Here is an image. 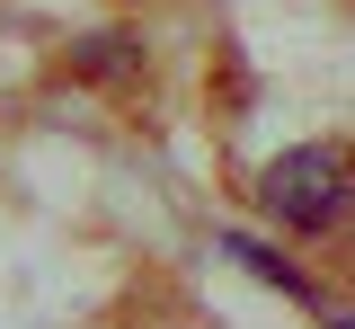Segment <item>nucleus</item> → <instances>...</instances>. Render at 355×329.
Here are the masks:
<instances>
[{"mask_svg": "<svg viewBox=\"0 0 355 329\" xmlns=\"http://www.w3.org/2000/svg\"><path fill=\"white\" fill-rule=\"evenodd\" d=\"M258 205L284 223V232H347L355 223V151L347 142H293V151H275L258 169Z\"/></svg>", "mask_w": 355, "mask_h": 329, "instance_id": "f257e3e1", "label": "nucleus"}, {"mask_svg": "<svg viewBox=\"0 0 355 329\" xmlns=\"http://www.w3.org/2000/svg\"><path fill=\"white\" fill-rule=\"evenodd\" d=\"M222 258H240L249 276H266V285H284L293 303H311V276H302V267H284V258H275V249H258V240H222Z\"/></svg>", "mask_w": 355, "mask_h": 329, "instance_id": "f03ea898", "label": "nucleus"}, {"mask_svg": "<svg viewBox=\"0 0 355 329\" xmlns=\"http://www.w3.org/2000/svg\"><path fill=\"white\" fill-rule=\"evenodd\" d=\"M125 62H133V36H89V45H80V71H98V81L125 71Z\"/></svg>", "mask_w": 355, "mask_h": 329, "instance_id": "7ed1b4c3", "label": "nucleus"}]
</instances>
